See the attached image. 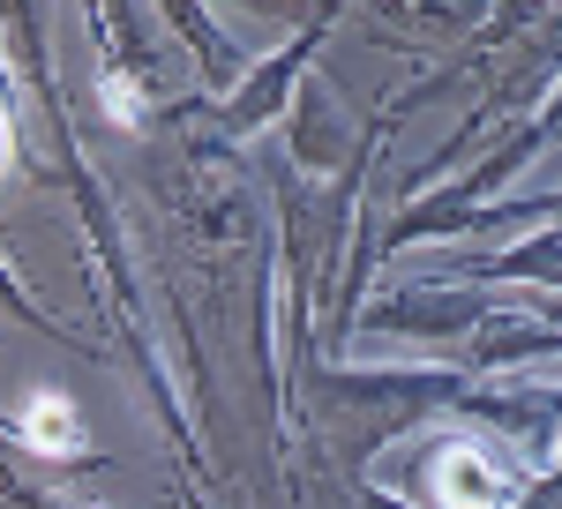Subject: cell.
<instances>
[{
    "mask_svg": "<svg viewBox=\"0 0 562 509\" xmlns=\"http://www.w3.org/2000/svg\"><path fill=\"white\" fill-rule=\"evenodd\" d=\"M8 434L38 457H83V412L68 389H23V405L8 412Z\"/></svg>",
    "mask_w": 562,
    "mask_h": 509,
    "instance_id": "obj_1",
    "label": "cell"
},
{
    "mask_svg": "<svg viewBox=\"0 0 562 509\" xmlns=\"http://www.w3.org/2000/svg\"><path fill=\"white\" fill-rule=\"evenodd\" d=\"M173 31H180V38H188V45H195V53H211V60H217V76H211L217 90H225V83H240V53H233V45L217 38V23H211V15L195 23L188 8H173Z\"/></svg>",
    "mask_w": 562,
    "mask_h": 509,
    "instance_id": "obj_3",
    "label": "cell"
},
{
    "mask_svg": "<svg viewBox=\"0 0 562 509\" xmlns=\"http://www.w3.org/2000/svg\"><path fill=\"white\" fill-rule=\"evenodd\" d=\"M323 31H330V23H307L301 38H293V45H285V53H278V60H262L256 76H248V90H240V98L225 105V127H233V135H248V127H256L262 113L278 105V90L293 83V68H301L307 53H315V38H323Z\"/></svg>",
    "mask_w": 562,
    "mask_h": 509,
    "instance_id": "obj_2",
    "label": "cell"
},
{
    "mask_svg": "<svg viewBox=\"0 0 562 509\" xmlns=\"http://www.w3.org/2000/svg\"><path fill=\"white\" fill-rule=\"evenodd\" d=\"M0 307H15V315H31V323H38V330H53V338H60V323H53V315H45L38 299L23 293V285H15V278H8V270H0Z\"/></svg>",
    "mask_w": 562,
    "mask_h": 509,
    "instance_id": "obj_4",
    "label": "cell"
}]
</instances>
